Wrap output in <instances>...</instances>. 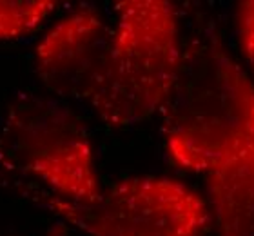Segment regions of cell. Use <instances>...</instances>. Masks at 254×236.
Listing matches in <instances>:
<instances>
[{
	"mask_svg": "<svg viewBox=\"0 0 254 236\" xmlns=\"http://www.w3.org/2000/svg\"><path fill=\"white\" fill-rule=\"evenodd\" d=\"M100 82L89 104L111 127H129L162 111L184 51L178 15L165 0H124Z\"/></svg>",
	"mask_w": 254,
	"mask_h": 236,
	"instance_id": "cell-2",
	"label": "cell"
},
{
	"mask_svg": "<svg viewBox=\"0 0 254 236\" xmlns=\"http://www.w3.org/2000/svg\"><path fill=\"white\" fill-rule=\"evenodd\" d=\"M209 178L218 236H254V147L216 165Z\"/></svg>",
	"mask_w": 254,
	"mask_h": 236,
	"instance_id": "cell-6",
	"label": "cell"
},
{
	"mask_svg": "<svg viewBox=\"0 0 254 236\" xmlns=\"http://www.w3.org/2000/svg\"><path fill=\"white\" fill-rule=\"evenodd\" d=\"M160 113L167 153L186 171L211 173L254 147V84L214 38L190 44L184 53Z\"/></svg>",
	"mask_w": 254,
	"mask_h": 236,
	"instance_id": "cell-1",
	"label": "cell"
},
{
	"mask_svg": "<svg viewBox=\"0 0 254 236\" xmlns=\"http://www.w3.org/2000/svg\"><path fill=\"white\" fill-rule=\"evenodd\" d=\"M57 7L49 0H0V40L33 33Z\"/></svg>",
	"mask_w": 254,
	"mask_h": 236,
	"instance_id": "cell-7",
	"label": "cell"
},
{
	"mask_svg": "<svg viewBox=\"0 0 254 236\" xmlns=\"http://www.w3.org/2000/svg\"><path fill=\"white\" fill-rule=\"evenodd\" d=\"M38 202L87 236H203L211 224L205 200L171 178L122 180L91 202L37 193Z\"/></svg>",
	"mask_w": 254,
	"mask_h": 236,
	"instance_id": "cell-4",
	"label": "cell"
},
{
	"mask_svg": "<svg viewBox=\"0 0 254 236\" xmlns=\"http://www.w3.org/2000/svg\"><path fill=\"white\" fill-rule=\"evenodd\" d=\"M238 27L245 60L249 64L254 79V0H247L238 9ZM254 84V80H253Z\"/></svg>",
	"mask_w": 254,
	"mask_h": 236,
	"instance_id": "cell-8",
	"label": "cell"
},
{
	"mask_svg": "<svg viewBox=\"0 0 254 236\" xmlns=\"http://www.w3.org/2000/svg\"><path fill=\"white\" fill-rule=\"evenodd\" d=\"M0 165L69 202H91L102 191L89 133L55 94L22 93L13 100L0 127Z\"/></svg>",
	"mask_w": 254,
	"mask_h": 236,
	"instance_id": "cell-3",
	"label": "cell"
},
{
	"mask_svg": "<svg viewBox=\"0 0 254 236\" xmlns=\"http://www.w3.org/2000/svg\"><path fill=\"white\" fill-rule=\"evenodd\" d=\"M111 46V31L100 13L82 5L60 18L35 51L42 84L59 98L89 102L100 82Z\"/></svg>",
	"mask_w": 254,
	"mask_h": 236,
	"instance_id": "cell-5",
	"label": "cell"
}]
</instances>
